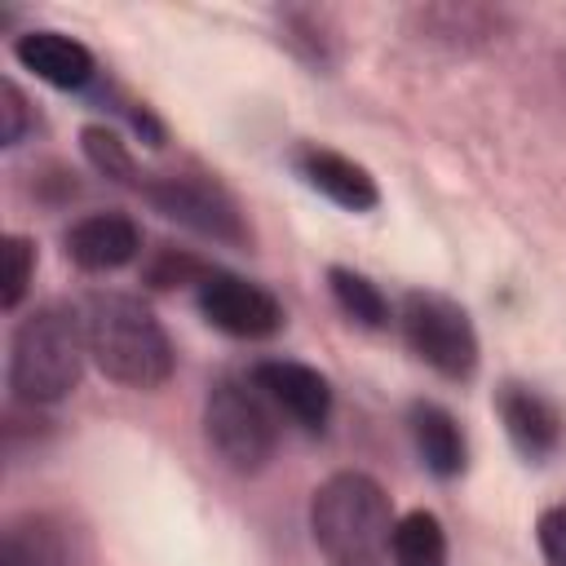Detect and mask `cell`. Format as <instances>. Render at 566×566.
Instances as JSON below:
<instances>
[{"instance_id": "cell-1", "label": "cell", "mask_w": 566, "mask_h": 566, "mask_svg": "<svg viewBox=\"0 0 566 566\" xmlns=\"http://www.w3.org/2000/svg\"><path fill=\"white\" fill-rule=\"evenodd\" d=\"M84 340L93 367L124 385L155 394L177 371V349L168 340V327L155 318V310L133 292H88L84 305Z\"/></svg>"}, {"instance_id": "cell-2", "label": "cell", "mask_w": 566, "mask_h": 566, "mask_svg": "<svg viewBox=\"0 0 566 566\" xmlns=\"http://www.w3.org/2000/svg\"><path fill=\"white\" fill-rule=\"evenodd\" d=\"M88 358L84 314L62 301H44L18 318L9 336V398L18 407H53L80 389Z\"/></svg>"}, {"instance_id": "cell-3", "label": "cell", "mask_w": 566, "mask_h": 566, "mask_svg": "<svg viewBox=\"0 0 566 566\" xmlns=\"http://www.w3.org/2000/svg\"><path fill=\"white\" fill-rule=\"evenodd\" d=\"M394 526L389 491L363 469H340L310 495V535L332 566H385Z\"/></svg>"}, {"instance_id": "cell-4", "label": "cell", "mask_w": 566, "mask_h": 566, "mask_svg": "<svg viewBox=\"0 0 566 566\" xmlns=\"http://www.w3.org/2000/svg\"><path fill=\"white\" fill-rule=\"evenodd\" d=\"M203 442L230 473H261L279 451V420L270 398L239 376H221L203 398Z\"/></svg>"}, {"instance_id": "cell-5", "label": "cell", "mask_w": 566, "mask_h": 566, "mask_svg": "<svg viewBox=\"0 0 566 566\" xmlns=\"http://www.w3.org/2000/svg\"><path fill=\"white\" fill-rule=\"evenodd\" d=\"M133 195H142L159 217L177 221L181 230L221 243V248H252V226L243 203L208 172H155L142 168L133 181Z\"/></svg>"}, {"instance_id": "cell-6", "label": "cell", "mask_w": 566, "mask_h": 566, "mask_svg": "<svg viewBox=\"0 0 566 566\" xmlns=\"http://www.w3.org/2000/svg\"><path fill=\"white\" fill-rule=\"evenodd\" d=\"M398 332H402V345L429 367L438 371L442 380H473L478 363H482V349H478V332H473V318L460 301L442 296V292H424V287H411L402 301H398Z\"/></svg>"}, {"instance_id": "cell-7", "label": "cell", "mask_w": 566, "mask_h": 566, "mask_svg": "<svg viewBox=\"0 0 566 566\" xmlns=\"http://www.w3.org/2000/svg\"><path fill=\"white\" fill-rule=\"evenodd\" d=\"M195 305H199L203 323L217 327V332L230 336V340H270V336H279L283 323H287L283 301H279L270 287H261V283H252V279H243V274L217 270V265L199 279Z\"/></svg>"}, {"instance_id": "cell-8", "label": "cell", "mask_w": 566, "mask_h": 566, "mask_svg": "<svg viewBox=\"0 0 566 566\" xmlns=\"http://www.w3.org/2000/svg\"><path fill=\"white\" fill-rule=\"evenodd\" d=\"M495 416L526 464H548L566 442V411L526 380H504L495 389Z\"/></svg>"}, {"instance_id": "cell-9", "label": "cell", "mask_w": 566, "mask_h": 566, "mask_svg": "<svg viewBox=\"0 0 566 566\" xmlns=\"http://www.w3.org/2000/svg\"><path fill=\"white\" fill-rule=\"evenodd\" d=\"M248 380L296 429H305V433H323L327 429V420H332V380L318 367L296 363V358H261V363H252Z\"/></svg>"}, {"instance_id": "cell-10", "label": "cell", "mask_w": 566, "mask_h": 566, "mask_svg": "<svg viewBox=\"0 0 566 566\" xmlns=\"http://www.w3.org/2000/svg\"><path fill=\"white\" fill-rule=\"evenodd\" d=\"M13 62L22 71H31L35 80L62 88V93H93L102 80V66L93 57V49L66 31L53 27H31L22 35H13Z\"/></svg>"}, {"instance_id": "cell-11", "label": "cell", "mask_w": 566, "mask_h": 566, "mask_svg": "<svg viewBox=\"0 0 566 566\" xmlns=\"http://www.w3.org/2000/svg\"><path fill=\"white\" fill-rule=\"evenodd\" d=\"M62 252L84 274H111V270H124L142 256V226L119 208L88 212V217L66 226Z\"/></svg>"}, {"instance_id": "cell-12", "label": "cell", "mask_w": 566, "mask_h": 566, "mask_svg": "<svg viewBox=\"0 0 566 566\" xmlns=\"http://www.w3.org/2000/svg\"><path fill=\"white\" fill-rule=\"evenodd\" d=\"M292 172H296L314 195H323L327 203H336V208H345V212H371V208L380 203L376 177H371L358 159H349V155H340V150H332V146L301 142V146L292 150Z\"/></svg>"}, {"instance_id": "cell-13", "label": "cell", "mask_w": 566, "mask_h": 566, "mask_svg": "<svg viewBox=\"0 0 566 566\" xmlns=\"http://www.w3.org/2000/svg\"><path fill=\"white\" fill-rule=\"evenodd\" d=\"M0 566H80V535L57 513H22L0 535Z\"/></svg>"}, {"instance_id": "cell-14", "label": "cell", "mask_w": 566, "mask_h": 566, "mask_svg": "<svg viewBox=\"0 0 566 566\" xmlns=\"http://www.w3.org/2000/svg\"><path fill=\"white\" fill-rule=\"evenodd\" d=\"M407 433H411V447H416L420 464H424L438 482H455V478L469 469V438H464L460 420H455L442 402L416 398V402L407 407Z\"/></svg>"}, {"instance_id": "cell-15", "label": "cell", "mask_w": 566, "mask_h": 566, "mask_svg": "<svg viewBox=\"0 0 566 566\" xmlns=\"http://www.w3.org/2000/svg\"><path fill=\"white\" fill-rule=\"evenodd\" d=\"M327 292H332L336 310H340L354 327L385 332V327L398 318L394 305H389V296H385L367 274H358V270H349V265H332V270H327Z\"/></svg>"}, {"instance_id": "cell-16", "label": "cell", "mask_w": 566, "mask_h": 566, "mask_svg": "<svg viewBox=\"0 0 566 566\" xmlns=\"http://www.w3.org/2000/svg\"><path fill=\"white\" fill-rule=\"evenodd\" d=\"M394 566H447V531L442 517L429 509H411L398 517L394 526V544H389Z\"/></svg>"}, {"instance_id": "cell-17", "label": "cell", "mask_w": 566, "mask_h": 566, "mask_svg": "<svg viewBox=\"0 0 566 566\" xmlns=\"http://www.w3.org/2000/svg\"><path fill=\"white\" fill-rule=\"evenodd\" d=\"M80 150H84V159H88L106 181L133 190L142 164H137V155L124 146L119 128H111V124H84V128H80Z\"/></svg>"}, {"instance_id": "cell-18", "label": "cell", "mask_w": 566, "mask_h": 566, "mask_svg": "<svg viewBox=\"0 0 566 566\" xmlns=\"http://www.w3.org/2000/svg\"><path fill=\"white\" fill-rule=\"evenodd\" d=\"M212 265L177 243H155L142 261V283L155 287V292H172V287H199V279L208 274Z\"/></svg>"}, {"instance_id": "cell-19", "label": "cell", "mask_w": 566, "mask_h": 566, "mask_svg": "<svg viewBox=\"0 0 566 566\" xmlns=\"http://www.w3.org/2000/svg\"><path fill=\"white\" fill-rule=\"evenodd\" d=\"M0 265H4V287H0V310L13 314L22 296L31 292L35 279V239L27 234H4L0 239Z\"/></svg>"}, {"instance_id": "cell-20", "label": "cell", "mask_w": 566, "mask_h": 566, "mask_svg": "<svg viewBox=\"0 0 566 566\" xmlns=\"http://www.w3.org/2000/svg\"><path fill=\"white\" fill-rule=\"evenodd\" d=\"M283 40H287V49L301 57V62H310V66H318V71H327L332 62H336V35H327L323 31V18L318 13H310V9H301V13H287L283 18Z\"/></svg>"}, {"instance_id": "cell-21", "label": "cell", "mask_w": 566, "mask_h": 566, "mask_svg": "<svg viewBox=\"0 0 566 566\" xmlns=\"http://www.w3.org/2000/svg\"><path fill=\"white\" fill-rule=\"evenodd\" d=\"M35 124H40V115L31 111L27 93H22L13 80H4V84H0V146H4V150L22 146Z\"/></svg>"}, {"instance_id": "cell-22", "label": "cell", "mask_w": 566, "mask_h": 566, "mask_svg": "<svg viewBox=\"0 0 566 566\" xmlns=\"http://www.w3.org/2000/svg\"><path fill=\"white\" fill-rule=\"evenodd\" d=\"M535 544L544 566H566V504H548L535 517Z\"/></svg>"}]
</instances>
